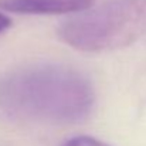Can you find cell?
Returning <instances> with one entry per match:
<instances>
[{"label":"cell","mask_w":146,"mask_h":146,"mask_svg":"<svg viewBox=\"0 0 146 146\" xmlns=\"http://www.w3.org/2000/svg\"><path fill=\"white\" fill-rule=\"evenodd\" d=\"M94 104L91 81L67 65H30L0 80V109L16 119L75 123L90 116Z\"/></svg>","instance_id":"cell-1"},{"label":"cell","mask_w":146,"mask_h":146,"mask_svg":"<svg viewBox=\"0 0 146 146\" xmlns=\"http://www.w3.org/2000/svg\"><path fill=\"white\" fill-rule=\"evenodd\" d=\"M146 33V0H106L58 27V37L85 52L123 48Z\"/></svg>","instance_id":"cell-2"},{"label":"cell","mask_w":146,"mask_h":146,"mask_svg":"<svg viewBox=\"0 0 146 146\" xmlns=\"http://www.w3.org/2000/svg\"><path fill=\"white\" fill-rule=\"evenodd\" d=\"M95 0H0V7L19 14H68L80 13Z\"/></svg>","instance_id":"cell-3"},{"label":"cell","mask_w":146,"mask_h":146,"mask_svg":"<svg viewBox=\"0 0 146 146\" xmlns=\"http://www.w3.org/2000/svg\"><path fill=\"white\" fill-rule=\"evenodd\" d=\"M60 146H109L102 141H98L92 136H75L71 139H67Z\"/></svg>","instance_id":"cell-4"},{"label":"cell","mask_w":146,"mask_h":146,"mask_svg":"<svg viewBox=\"0 0 146 146\" xmlns=\"http://www.w3.org/2000/svg\"><path fill=\"white\" fill-rule=\"evenodd\" d=\"M10 24H11L10 19H9L6 14L0 13V33H3L4 30H7V29L10 27Z\"/></svg>","instance_id":"cell-5"}]
</instances>
